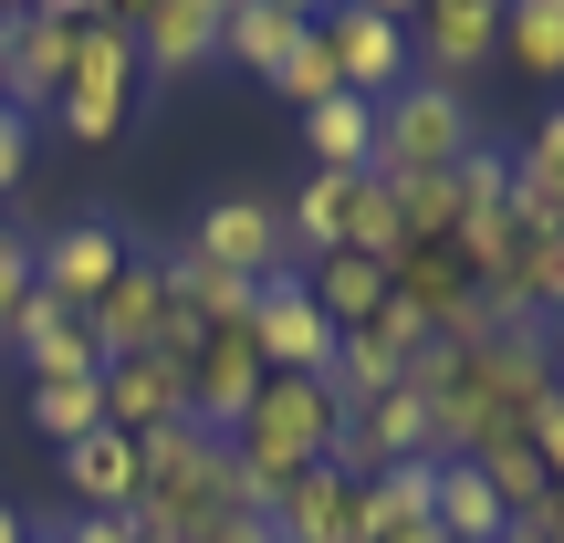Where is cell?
Here are the masks:
<instances>
[{"label": "cell", "instance_id": "obj_4", "mask_svg": "<svg viewBox=\"0 0 564 543\" xmlns=\"http://www.w3.org/2000/svg\"><path fill=\"white\" fill-rule=\"evenodd\" d=\"M470 146H481L470 95H449V84H429V74H408L398 95L377 105V178H449Z\"/></svg>", "mask_w": 564, "mask_h": 543}, {"label": "cell", "instance_id": "obj_36", "mask_svg": "<svg viewBox=\"0 0 564 543\" xmlns=\"http://www.w3.org/2000/svg\"><path fill=\"white\" fill-rule=\"evenodd\" d=\"M0 543H32V523H21V512H11V502H0Z\"/></svg>", "mask_w": 564, "mask_h": 543}, {"label": "cell", "instance_id": "obj_31", "mask_svg": "<svg viewBox=\"0 0 564 543\" xmlns=\"http://www.w3.org/2000/svg\"><path fill=\"white\" fill-rule=\"evenodd\" d=\"M523 449H533V460H544V481H564V398H544V408H533Z\"/></svg>", "mask_w": 564, "mask_h": 543}, {"label": "cell", "instance_id": "obj_21", "mask_svg": "<svg viewBox=\"0 0 564 543\" xmlns=\"http://www.w3.org/2000/svg\"><path fill=\"white\" fill-rule=\"evenodd\" d=\"M512 220L523 230H564V105H544L533 137L512 146Z\"/></svg>", "mask_w": 564, "mask_h": 543}, {"label": "cell", "instance_id": "obj_17", "mask_svg": "<svg viewBox=\"0 0 564 543\" xmlns=\"http://www.w3.org/2000/svg\"><path fill=\"white\" fill-rule=\"evenodd\" d=\"M303 32H314V11L303 0H230L220 11V63H241V74H282V63L303 53Z\"/></svg>", "mask_w": 564, "mask_h": 543}, {"label": "cell", "instance_id": "obj_11", "mask_svg": "<svg viewBox=\"0 0 564 543\" xmlns=\"http://www.w3.org/2000/svg\"><path fill=\"white\" fill-rule=\"evenodd\" d=\"M408 53H419L429 84L460 95V84L502 53V0H429V11H408Z\"/></svg>", "mask_w": 564, "mask_h": 543}, {"label": "cell", "instance_id": "obj_43", "mask_svg": "<svg viewBox=\"0 0 564 543\" xmlns=\"http://www.w3.org/2000/svg\"><path fill=\"white\" fill-rule=\"evenodd\" d=\"M419 543H449V533H419Z\"/></svg>", "mask_w": 564, "mask_h": 543}, {"label": "cell", "instance_id": "obj_37", "mask_svg": "<svg viewBox=\"0 0 564 543\" xmlns=\"http://www.w3.org/2000/svg\"><path fill=\"white\" fill-rule=\"evenodd\" d=\"M137 543H188V533H167V523H137Z\"/></svg>", "mask_w": 564, "mask_h": 543}, {"label": "cell", "instance_id": "obj_26", "mask_svg": "<svg viewBox=\"0 0 564 543\" xmlns=\"http://www.w3.org/2000/svg\"><path fill=\"white\" fill-rule=\"evenodd\" d=\"M449 199H460V241L481 220H502V209H512V146H470V158L449 167Z\"/></svg>", "mask_w": 564, "mask_h": 543}, {"label": "cell", "instance_id": "obj_14", "mask_svg": "<svg viewBox=\"0 0 564 543\" xmlns=\"http://www.w3.org/2000/svg\"><path fill=\"white\" fill-rule=\"evenodd\" d=\"M220 11L230 0H126V32H137V63L147 74H199L220 63Z\"/></svg>", "mask_w": 564, "mask_h": 543}, {"label": "cell", "instance_id": "obj_28", "mask_svg": "<svg viewBox=\"0 0 564 543\" xmlns=\"http://www.w3.org/2000/svg\"><path fill=\"white\" fill-rule=\"evenodd\" d=\"M272 95H282V105H303V116L345 95V84H335V53H324V32H303V53L282 63V74H272Z\"/></svg>", "mask_w": 564, "mask_h": 543}, {"label": "cell", "instance_id": "obj_2", "mask_svg": "<svg viewBox=\"0 0 564 543\" xmlns=\"http://www.w3.org/2000/svg\"><path fill=\"white\" fill-rule=\"evenodd\" d=\"M345 428V398L324 377H262V398L241 408V428H230V460H241V491L272 512V491L293 481V470H314L324 449H335Z\"/></svg>", "mask_w": 564, "mask_h": 543}, {"label": "cell", "instance_id": "obj_7", "mask_svg": "<svg viewBox=\"0 0 564 543\" xmlns=\"http://www.w3.org/2000/svg\"><path fill=\"white\" fill-rule=\"evenodd\" d=\"M324 53H335V84L356 105H387L408 74H419V53H408V11H387V0H345V11H314Z\"/></svg>", "mask_w": 564, "mask_h": 543}, {"label": "cell", "instance_id": "obj_40", "mask_svg": "<svg viewBox=\"0 0 564 543\" xmlns=\"http://www.w3.org/2000/svg\"><path fill=\"white\" fill-rule=\"evenodd\" d=\"M502 543H533V533H523V523H512V533H502Z\"/></svg>", "mask_w": 564, "mask_h": 543}, {"label": "cell", "instance_id": "obj_15", "mask_svg": "<svg viewBox=\"0 0 564 543\" xmlns=\"http://www.w3.org/2000/svg\"><path fill=\"white\" fill-rule=\"evenodd\" d=\"M11 356L32 366V387H84V377H105V356H95V335H84V314H63L42 282H32V303L11 314Z\"/></svg>", "mask_w": 564, "mask_h": 543}, {"label": "cell", "instance_id": "obj_19", "mask_svg": "<svg viewBox=\"0 0 564 543\" xmlns=\"http://www.w3.org/2000/svg\"><path fill=\"white\" fill-rule=\"evenodd\" d=\"M188 419V387L167 356H116L105 366V428H126V439H147V428Z\"/></svg>", "mask_w": 564, "mask_h": 543}, {"label": "cell", "instance_id": "obj_30", "mask_svg": "<svg viewBox=\"0 0 564 543\" xmlns=\"http://www.w3.org/2000/svg\"><path fill=\"white\" fill-rule=\"evenodd\" d=\"M21 303H32V241L11 230V241H0V345H11V314H21Z\"/></svg>", "mask_w": 564, "mask_h": 543}, {"label": "cell", "instance_id": "obj_27", "mask_svg": "<svg viewBox=\"0 0 564 543\" xmlns=\"http://www.w3.org/2000/svg\"><path fill=\"white\" fill-rule=\"evenodd\" d=\"M105 428V377H84V387H32V439H95Z\"/></svg>", "mask_w": 564, "mask_h": 543}, {"label": "cell", "instance_id": "obj_8", "mask_svg": "<svg viewBox=\"0 0 564 543\" xmlns=\"http://www.w3.org/2000/svg\"><path fill=\"white\" fill-rule=\"evenodd\" d=\"M95 21V0H32V11L0 21V74H11V105L32 116V105L63 95V74H74V32Z\"/></svg>", "mask_w": 564, "mask_h": 543}, {"label": "cell", "instance_id": "obj_34", "mask_svg": "<svg viewBox=\"0 0 564 543\" xmlns=\"http://www.w3.org/2000/svg\"><path fill=\"white\" fill-rule=\"evenodd\" d=\"M63 543H137V512H84V523H63Z\"/></svg>", "mask_w": 564, "mask_h": 543}, {"label": "cell", "instance_id": "obj_38", "mask_svg": "<svg viewBox=\"0 0 564 543\" xmlns=\"http://www.w3.org/2000/svg\"><path fill=\"white\" fill-rule=\"evenodd\" d=\"M0 116H21V105H11V74H0Z\"/></svg>", "mask_w": 564, "mask_h": 543}, {"label": "cell", "instance_id": "obj_41", "mask_svg": "<svg viewBox=\"0 0 564 543\" xmlns=\"http://www.w3.org/2000/svg\"><path fill=\"white\" fill-rule=\"evenodd\" d=\"M0 241H11V209H0Z\"/></svg>", "mask_w": 564, "mask_h": 543}, {"label": "cell", "instance_id": "obj_10", "mask_svg": "<svg viewBox=\"0 0 564 543\" xmlns=\"http://www.w3.org/2000/svg\"><path fill=\"white\" fill-rule=\"evenodd\" d=\"M126 251H137V241H126L116 220H63V230H42V241H32V282L63 303V314H95L105 282L126 272Z\"/></svg>", "mask_w": 564, "mask_h": 543}, {"label": "cell", "instance_id": "obj_42", "mask_svg": "<svg viewBox=\"0 0 564 543\" xmlns=\"http://www.w3.org/2000/svg\"><path fill=\"white\" fill-rule=\"evenodd\" d=\"M32 543H63V533H32Z\"/></svg>", "mask_w": 564, "mask_h": 543}, {"label": "cell", "instance_id": "obj_12", "mask_svg": "<svg viewBox=\"0 0 564 543\" xmlns=\"http://www.w3.org/2000/svg\"><path fill=\"white\" fill-rule=\"evenodd\" d=\"M84 335H95V356H158L167 335V251H126V272L105 282V303L84 314Z\"/></svg>", "mask_w": 564, "mask_h": 543}, {"label": "cell", "instance_id": "obj_18", "mask_svg": "<svg viewBox=\"0 0 564 543\" xmlns=\"http://www.w3.org/2000/svg\"><path fill=\"white\" fill-rule=\"evenodd\" d=\"M356 512H366V543H419V533H440V460H408V470L356 481Z\"/></svg>", "mask_w": 564, "mask_h": 543}, {"label": "cell", "instance_id": "obj_6", "mask_svg": "<svg viewBox=\"0 0 564 543\" xmlns=\"http://www.w3.org/2000/svg\"><path fill=\"white\" fill-rule=\"evenodd\" d=\"M188 262L230 272V282H282L293 272V230H282V199H262V188H220V199H199V220H188Z\"/></svg>", "mask_w": 564, "mask_h": 543}, {"label": "cell", "instance_id": "obj_23", "mask_svg": "<svg viewBox=\"0 0 564 543\" xmlns=\"http://www.w3.org/2000/svg\"><path fill=\"white\" fill-rule=\"evenodd\" d=\"M440 533L449 543H502L512 533V512H502V491L481 481V460H440Z\"/></svg>", "mask_w": 564, "mask_h": 543}, {"label": "cell", "instance_id": "obj_44", "mask_svg": "<svg viewBox=\"0 0 564 543\" xmlns=\"http://www.w3.org/2000/svg\"><path fill=\"white\" fill-rule=\"evenodd\" d=\"M0 21H11V11H0Z\"/></svg>", "mask_w": 564, "mask_h": 543}, {"label": "cell", "instance_id": "obj_39", "mask_svg": "<svg viewBox=\"0 0 564 543\" xmlns=\"http://www.w3.org/2000/svg\"><path fill=\"white\" fill-rule=\"evenodd\" d=\"M554 398H564V345H554Z\"/></svg>", "mask_w": 564, "mask_h": 543}, {"label": "cell", "instance_id": "obj_32", "mask_svg": "<svg viewBox=\"0 0 564 543\" xmlns=\"http://www.w3.org/2000/svg\"><path fill=\"white\" fill-rule=\"evenodd\" d=\"M21 178H32V116H0V209H11Z\"/></svg>", "mask_w": 564, "mask_h": 543}, {"label": "cell", "instance_id": "obj_35", "mask_svg": "<svg viewBox=\"0 0 564 543\" xmlns=\"http://www.w3.org/2000/svg\"><path fill=\"white\" fill-rule=\"evenodd\" d=\"M523 533H533V543H564V481L544 491V502H533V523H523Z\"/></svg>", "mask_w": 564, "mask_h": 543}, {"label": "cell", "instance_id": "obj_3", "mask_svg": "<svg viewBox=\"0 0 564 543\" xmlns=\"http://www.w3.org/2000/svg\"><path fill=\"white\" fill-rule=\"evenodd\" d=\"M282 230H293V272L314 262V251H366V262H387V251H398V199H387L377 167H314V178L293 188V209H282Z\"/></svg>", "mask_w": 564, "mask_h": 543}, {"label": "cell", "instance_id": "obj_5", "mask_svg": "<svg viewBox=\"0 0 564 543\" xmlns=\"http://www.w3.org/2000/svg\"><path fill=\"white\" fill-rule=\"evenodd\" d=\"M137 32H126L116 11H95L74 32V74H63V95H53V116H63V137H84V146H105L126 116H137Z\"/></svg>", "mask_w": 564, "mask_h": 543}, {"label": "cell", "instance_id": "obj_25", "mask_svg": "<svg viewBox=\"0 0 564 543\" xmlns=\"http://www.w3.org/2000/svg\"><path fill=\"white\" fill-rule=\"evenodd\" d=\"M502 53L523 74H564V0H502Z\"/></svg>", "mask_w": 564, "mask_h": 543}, {"label": "cell", "instance_id": "obj_1", "mask_svg": "<svg viewBox=\"0 0 564 543\" xmlns=\"http://www.w3.org/2000/svg\"><path fill=\"white\" fill-rule=\"evenodd\" d=\"M230 502H241V460H230L220 428L167 419V428H147V439H137V523H167V533L199 543Z\"/></svg>", "mask_w": 564, "mask_h": 543}, {"label": "cell", "instance_id": "obj_29", "mask_svg": "<svg viewBox=\"0 0 564 543\" xmlns=\"http://www.w3.org/2000/svg\"><path fill=\"white\" fill-rule=\"evenodd\" d=\"M481 481L502 491V512H512V523H533V502L554 491V481H544V460H533L523 439H512V449H491V460H481Z\"/></svg>", "mask_w": 564, "mask_h": 543}, {"label": "cell", "instance_id": "obj_13", "mask_svg": "<svg viewBox=\"0 0 564 543\" xmlns=\"http://www.w3.org/2000/svg\"><path fill=\"white\" fill-rule=\"evenodd\" d=\"M251 345H262L272 377H324V366H335V324L314 314V293H303L293 272L251 293Z\"/></svg>", "mask_w": 564, "mask_h": 543}, {"label": "cell", "instance_id": "obj_33", "mask_svg": "<svg viewBox=\"0 0 564 543\" xmlns=\"http://www.w3.org/2000/svg\"><path fill=\"white\" fill-rule=\"evenodd\" d=\"M199 543H282V533H272V512H262V502L241 491V502H230V512H220V523H209Z\"/></svg>", "mask_w": 564, "mask_h": 543}, {"label": "cell", "instance_id": "obj_22", "mask_svg": "<svg viewBox=\"0 0 564 543\" xmlns=\"http://www.w3.org/2000/svg\"><path fill=\"white\" fill-rule=\"evenodd\" d=\"M63 491H74V512H137V439L126 428L74 439L63 449Z\"/></svg>", "mask_w": 564, "mask_h": 543}, {"label": "cell", "instance_id": "obj_16", "mask_svg": "<svg viewBox=\"0 0 564 543\" xmlns=\"http://www.w3.org/2000/svg\"><path fill=\"white\" fill-rule=\"evenodd\" d=\"M272 533L282 543H366V512H356V481H345L335 460L293 470V481L272 491Z\"/></svg>", "mask_w": 564, "mask_h": 543}, {"label": "cell", "instance_id": "obj_20", "mask_svg": "<svg viewBox=\"0 0 564 543\" xmlns=\"http://www.w3.org/2000/svg\"><path fill=\"white\" fill-rule=\"evenodd\" d=\"M293 282L314 293V314L335 324V335H356V324H377V314H387V262H366V251H314Z\"/></svg>", "mask_w": 564, "mask_h": 543}, {"label": "cell", "instance_id": "obj_24", "mask_svg": "<svg viewBox=\"0 0 564 543\" xmlns=\"http://www.w3.org/2000/svg\"><path fill=\"white\" fill-rule=\"evenodd\" d=\"M303 146H314V167H377V105L335 95L303 116Z\"/></svg>", "mask_w": 564, "mask_h": 543}, {"label": "cell", "instance_id": "obj_9", "mask_svg": "<svg viewBox=\"0 0 564 543\" xmlns=\"http://www.w3.org/2000/svg\"><path fill=\"white\" fill-rule=\"evenodd\" d=\"M262 377H272V366H262V345H251V324H209V335L188 345V366H178L188 419L230 439V428H241V408L262 398Z\"/></svg>", "mask_w": 564, "mask_h": 543}]
</instances>
